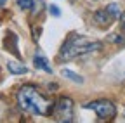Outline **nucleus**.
Wrapping results in <instances>:
<instances>
[{
  "instance_id": "obj_1",
  "label": "nucleus",
  "mask_w": 125,
  "mask_h": 123,
  "mask_svg": "<svg viewBox=\"0 0 125 123\" xmlns=\"http://www.w3.org/2000/svg\"><path fill=\"white\" fill-rule=\"evenodd\" d=\"M18 104L23 111L31 113V114H40V116H49L51 113H54V106L56 102L49 97H45L42 92L33 87V85H23L18 94Z\"/></svg>"
},
{
  "instance_id": "obj_2",
  "label": "nucleus",
  "mask_w": 125,
  "mask_h": 123,
  "mask_svg": "<svg viewBox=\"0 0 125 123\" xmlns=\"http://www.w3.org/2000/svg\"><path fill=\"white\" fill-rule=\"evenodd\" d=\"M101 49V43L96 40H90L87 37H78V35H71L62 49L59 52V59L61 61H70L75 59L76 56H83V54H90L94 50H99Z\"/></svg>"
},
{
  "instance_id": "obj_3",
  "label": "nucleus",
  "mask_w": 125,
  "mask_h": 123,
  "mask_svg": "<svg viewBox=\"0 0 125 123\" xmlns=\"http://www.w3.org/2000/svg\"><path fill=\"white\" fill-rule=\"evenodd\" d=\"M83 107H87V109H92L94 113L97 114L99 120H113L116 116V107L111 101L108 99H99V101H92V102H87L83 104Z\"/></svg>"
},
{
  "instance_id": "obj_4",
  "label": "nucleus",
  "mask_w": 125,
  "mask_h": 123,
  "mask_svg": "<svg viewBox=\"0 0 125 123\" xmlns=\"http://www.w3.org/2000/svg\"><path fill=\"white\" fill-rule=\"evenodd\" d=\"M54 116L59 121H71L73 120V101L70 97H59L54 106Z\"/></svg>"
},
{
  "instance_id": "obj_5",
  "label": "nucleus",
  "mask_w": 125,
  "mask_h": 123,
  "mask_svg": "<svg viewBox=\"0 0 125 123\" xmlns=\"http://www.w3.org/2000/svg\"><path fill=\"white\" fill-rule=\"evenodd\" d=\"M94 21H96V24L106 28V26H109L115 21V18H113V14L109 12L108 9H101V10H97L96 14H94Z\"/></svg>"
},
{
  "instance_id": "obj_6",
  "label": "nucleus",
  "mask_w": 125,
  "mask_h": 123,
  "mask_svg": "<svg viewBox=\"0 0 125 123\" xmlns=\"http://www.w3.org/2000/svg\"><path fill=\"white\" fill-rule=\"evenodd\" d=\"M33 64H35L37 69H43V71H47V73H52V68H51V64H49V61L45 59V56L37 54L35 59H33Z\"/></svg>"
},
{
  "instance_id": "obj_7",
  "label": "nucleus",
  "mask_w": 125,
  "mask_h": 123,
  "mask_svg": "<svg viewBox=\"0 0 125 123\" xmlns=\"http://www.w3.org/2000/svg\"><path fill=\"white\" fill-rule=\"evenodd\" d=\"M7 69H9L12 75H24V73L28 71L26 66L21 64V63H18V61H9V63H7Z\"/></svg>"
},
{
  "instance_id": "obj_8",
  "label": "nucleus",
  "mask_w": 125,
  "mask_h": 123,
  "mask_svg": "<svg viewBox=\"0 0 125 123\" xmlns=\"http://www.w3.org/2000/svg\"><path fill=\"white\" fill-rule=\"evenodd\" d=\"M61 75L64 76V78H70V80H73L75 83H83V76H80V75L73 73L71 69H62V71H61Z\"/></svg>"
},
{
  "instance_id": "obj_9",
  "label": "nucleus",
  "mask_w": 125,
  "mask_h": 123,
  "mask_svg": "<svg viewBox=\"0 0 125 123\" xmlns=\"http://www.w3.org/2000/svg\"><path fill=\"white\" fill-rule=\"evenodd\" d=\"M106 9L113 14V18L115 19H120V16H122V12H120V7L116 5V4H109V5H106Z\"/></svg>"
},
{
  "instance_id": "obj_10",
  "label": "nucleus",
  "mask_w": 125,
  "mask_h": 123,
  "mask_svg": "<svg viewBox=\"0 0 125 123\" xmlns=\"http://www.w3.org/2000/svg\"><path fill=\"white\" fill-rule=\"evenodd\" d=\"M18 5L24 10H30V9H33V0H18Z\"/></svg>"
},
{
  "instance_id": "obj_11",
  "label": "nucleus",
  "mask_w": 125,
  "mask_h": 123,
  "mask_svg": "<svg viewBox=\"0 0 125 123\" xmlns=\"http://www.w3.org/2000/svg\"><path fill=\"white\" fill-rule=\"evenodd\" d=\"M108 40H113L115 43H120V42H123V38H122L120 35H109V37H108Z\"/></svg>"
},
{
  "instance_id": "obj_12",
  "label": "nucleus",
  "mask_w": 125,
  "mask_h": 123,
  "mask_svg": "<svg viewBox=\"0 0 125 123\" xmlns=\"http://www.w3.org/2000/svg\"><path fill=\"white\" fill-rule=\"evenodd\" d=\"M51 12H52V16H59V9L56 7V5H51V9H49Z\"/></svg>"
},
{
  "instance_id": "obj_13",
  "label": "nucleus",
  "mask_w": 125,
  "mask_h": 123,
  "mask_svg": "<svg viewBox=\"0 0 125 123\" xmlns=\"http://www.w3.org/2000/svg\"><path fill=\"white\" fill-rule=\"evenodd\" d=\"M120 23H122V28L125 29V12H123L122 16H120Z\"/></svg>"
},
{
  "instance_id": "obj_14",
  "label": "nucleus",
  "mask_w": 125,
  "mask_h": 123,
  "mask_svg": "<svg viewBox=\"0 0 125 123\" xmlns=\"http://www.w3.org/2000/svg\"><path fill=\"white\" fill-rule=\"evenodd\" d=\"M5 2H7V0H0V5H4Z\"/></svg>"
}]
</instances>
